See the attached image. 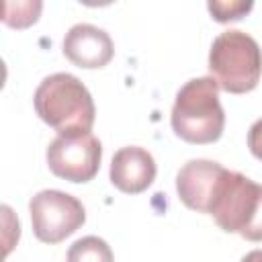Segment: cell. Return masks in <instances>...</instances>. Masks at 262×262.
<instances>
[{
  "mask_svg": "<svg viewBox=\"0 0 262 262\" xmlns=\"http://www.w3.org/2000/svg\"><path fill=\"white\" fill-rule=\"evenodd\" d=\"M35 111L43 123L59 133L90 131L96 108L88 88L72 74L57 72L41 80L33 96Z\"/></svg>",
  "mask_w": 262,
  "mask_h": 262,
  "instance_id": "1",
  "label": "cell"
},
{
  "mask_svg": "<svg viewBox=\"0 0 262 262\" xmlns=\"http://www.w3.org/2000/svg\"><path fill=\"white\" fill-rule=\"evenodd\" d=\"M170 123L174 133L188 143L217 141L225 127L217 82L211 76L188 80L176 92Z\"/></svg>",
  "mask_w": 262,
  "mask_h": 262,
  "instance_id": "2",
  "label": "cell"
},
{
  "mask_svg": "<svg viewBox=\"0 0 262 262\" xmlns=\"http://www.w3.org/2000/svg\"><path fill=\"white\" fill-rule=\"evenodd\" d=\"M209 215L227 233H237L250 242H262V184L252 178L225 170Z\"/></svg>",
  "mask_w": 262,
  "mask_h": 262,
  "instance_id": "3",
  "label": "cell"
},
{
  "mask_svg": "<svg viewBox=\"0 0 262 262\" xmlns=\"http://www.w3.org/2000/svg\"><path fill=\"white\" fill-rule=\"evenodd\" d=\"M209 72L225 92L244 94L254 90L262 76V49L258 41L237 29L223 31L211 45Z\"/></svg>",
  "mask_w": 262,
  "mask_h": 262,
  "instance_id": "4",
  "label": "cell"
},
{
  "mask_svg": "<svg viewBox=\"0 0 262 262\" xmlns=\"http://www.w3.org/2000/svg\"><path fill=\"white\" fill-rule=\"evenodd\" d=\"M31 225L37 239L45 244H59L86 221L84 205L63 190H41L29 203Z\"/></svg>",
  "mask_w": 262,
  "mask_h": 262,
  "instance_id": "5",
  "label": "cell"
},
{
  "mask_svg": "<svg viewBox=\"0 0 262 262\" xmlns=\"http://www.w3.org/2000/svg\"><path fill=\"white\" fill-rule=\"evenodd\" d=\"M49 170L70 182H88L96 176L102 160V145L90 131L59 133L47 147Z\"/></svg>",
  "mask_w": 262,
  "mask_h": 262,
  "instance_id": "6",
  "label": "cell"
},
{
  "mask_svg": "<svg viewBox=\"0 0 262 262\" xmlns=\"http://www.w3.org/2000/svg\"><path fill=\"white\" fill-rule=\"evenodd\" d=\"M227 168L211 160H190L176 174V192L180 201L199 213L209 215L211 201Z\"/></svg>",
  "mask_w": 262,
  "mask_h": 262,
  "instance_id": "7",
  "label": "cell"
},
{
  "mask_svg": "<svg viewBox=\"0 0 262 262\" xmlns=\"http://www.w3.org/2000/svg\"><path fill=\"white\" fill-rule=\"evenodd\" d=\"M63 55L78 68L94 70L106 66L113 59L115 45L104 29L78 23L63 37Z\"/></svg>",
  "mask_w": 262,
  "mask_h": 262,
  "instance_id": "8",
  "label": "cell"
},
{
  "mask_svg": "<svg viewBox=\"0 0 262 262\" xmlns=\"http://www.w3.org/2000/svg\"><path fill=\"white\" fill-rule=\"evenodd\" d=\"M154 178L156 160L147 149L139 145H127L115 151L111 162V182L119 190L127 194L143 192L147 186H151Z\"/></svg>",
  "mask_w": 262,
  "mask_h": 262,
  "instance_id": "9",
  "label": "cell"
},
{
  "mask_svg": "<svg viewBox=\"0 0 262 262\" xmlns=\"http://www.w3.org/2000/svg\"><path fill=\"white\" fill-rule=\"evenodd\" d=\"M68 262H115L111 246L98 235L76 239L68 250Z\"/></svg>",
  "mask_w": 262,
  "mask_h": 262,
  "instance_id": "10",
  "label": "cell"
},
{
  "mask_svg": "<svg viewBox=\"0 0 262 262\" xmlns=\"http://www.w3.org/2000/svg\"><path fill=\"white\" fill-rule=\"evenodd\" d=\"M41 8H43L41 2H16V4L14 2H6L4 4L2 20L8 27L23 29V27H29V25L37 23Z\"/></svg>",
  "mask_w": 262,
  "mask_h": 262,
  "instance_id": "11",
  "label": "cell"
},
{
  "mask_svg": "<svg viewBox=\"0 0 262 262\" xmlns=\"http://www.w3.org/2000/svg\"><path fill=\"white\" fill-rule=\"evenodd\" d=\"M254 2L252 0H209L207 8L213 14V18L217 23H229V20H237L244 14H248L252 10Z\"/></svg>",
  "mask_w": 262,
  "mask_h": 262,
  "instance_id": "12",
  "label": "cell"
},
{
  "mask_svg": "<svg viewBox=\"0 0 262 262\" xmlns=\"http://www.w3.org/2000/svg\"><path fill=\"white\" fill-rule=\"evenodd\" d=\"M248 147H250L252 156L262 160V119L252 123V127L248 131Z\"/></svg>",
  "mask_w": 262,
  "mask_h": 262,
  "instance_id": "13",
  "label": "cell"
},
{
  "mask_svg": "<svg viewBox=\"0 0 262 262\" xmlns=\"http://www.w3.org/2000/svg\"><path fill=\"white\" fill-rule=\"evenodd\" d=\"M239 262H262V250H252V252H248Z\"/></svg>",
  "mask_w": 262,
  "mask_h": 262,
  "instance_id": "14",
  "label": "cell"
}]
</instances>
